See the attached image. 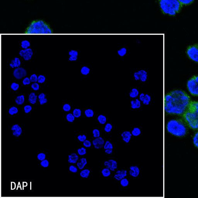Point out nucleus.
<instances>
[{"instance_id": "obj_46", "label": "nucleus", "mask_w": 198, "mask_h": 198, "mask_svg": "<svg viewBox=\"0 0 198 198\" xmlns=\"http://www.w3.org/2000/svg\"><path fill=\"white\" fill-rule=\"evenodd\" d=\"M63 109L64 111L68 112L70 111L71 109V107L69 104H65L63 106Z\"/></svg>"}, {"instance_id": "obj_48", "label": "nucleus", "mask_w": 198, "mask_h": 198, "mask_svg": "<svg viewBox=\"0 0 198 198\" xmlns=\"http://www.w3.org/2000/svg\"><path fill=\"white\" fill-rule=\"evenodd\" d=\"M69 54L70 56H77L78 52L77 50H71L69 52Z\"/></svg>"}, {"instance_id": "obj_43", "label": "nucleus", "mask_w": 198, "mask_h": 198, "mask_svg": "<svg viewBox=\"0 0 198 198\" xmlns=\"http://www.w3.org/2000/svg\"><path fill=\"white\" fill-rule=\"evenodd\" d=\"M181 4L188 5L192 2L194 0H178Z\"/></svg>"}, {"instance_id": "obj_56", "label": "nucleus", "mask_w": 198, "mask_h": 198, "mask_svg": "<svg viewBox=\"0 0 198 198\" xmlns=\"http://www.w3.org/2000/svg\"><path fill=\"white\" fill-rule=\"evenodd\" d=\"M134 76L135 80L136 81H138V80H140V76L138 72H135L134 74Z\"/></svg>"}, {"instance_id": "obj_21", "label": "nucleus", "mask_w": 198, "mask_h": 198, "mask_svg": "<svg viewBox=\"0 0 198 198\" xmlns=\"http://www.w3.org/2000/svg\"><path fill=\"white\" fill-rule=\"evenodd\" d=\"M139 95L138 90L136 88H134L132 89L129 93L130 97L131 98H136Z\"/></svg>"}, {"instance_id": "obj_20", "label": "nucleus", "mask_w": 198, "mask_h": 198, "mask_svg": "<svg viewBox=\"0 0 198 198\" xmlns=\"http://www.w3.org/2000/svg\"><path fill=\"white\" fill-rule=\"evenodd\" d=\"M80 161H81V162H77V165L79 169H82L84 168L85 166L87 164V160L84 158H82L81 159Z\"/></svg>"}, {"instance_id": "obj_23", "label": "nucleus", "mask_w": 198, "mask_h": 198, "mask_svg": "<svg viewBox=\"0 0 198 198\" xmlns=\"http://www.w3.org/2000/svg\"><path fill=\"white\" fill-rule=\"evenodd\" d=\"M90 69L87 66H83L81 68V72L82 75H86L89 73Z\"/></svg>"}, {"instance_id": "obj_35", "label": "nucleus", "mask_w": 198, "mask_h": 198, "mask_svg": "<svg viewBox=\"0 0 198 198\" xmlns=\"http://www.w3.org/2000/svg\"><path fill=\"white\" fill-rule=\"evenodd\" d=\"M75 116L71 114H68L66 116V119L68 122H73L75 120Z\"/></svg>"}, {"instance_id": "obj_27", "label": "nucleus", "mask_w": 198, "mask_h": 198, "mask_svg": "<svg viewBox=\"0 0 198 198\" xmlns=\"http://www.w3.org/2000/svg\"><path fill=\"white\" fill-rule=\"evenodd\" d=\"M151 101V97L150 95L148 94H146L145 95L143 101H142L143 104L145 105H148L149 104L150 102Z\"/></svg>"}, {"instance_id": "obj_44", "label": "nucleus", "mask_w": 198, "mask_h": 198, "mask_svg": "<svg viewBox=\"0 0 198 198\" xmlns=\"http://www.w3.org/2000/svg\"><path fill=\"white\" fill-rule=\"evenodd\" d=\"M41 165L42 167H44V168H47L49 166V161L47 160H43L41 162Z\"/></svg>"}, {"instance_id": "obj_42", "label": "nucleus", "mask_w": 198, "mask_h": 198, "mask_svg": "<svg viewBox=\"0 0 198 198\" xmlns=\"http://www.w3.org/2000/svg\"><path fill=\"white\" fill-rule=\"evenodd\" d=\"M112 127V125L110 123H107L105 127V130L107 132H109L111 131Z\"/></svg>"}, {"instance_id": "obj_32", "label": "nucleus", "mask_w": 198, "mask_h": 198, "mask_svg": "<svg viewBox=\"0 0 198 198\" xmlns=\"http://www.w3.org/2000/svg\"><path fill=\"white\" fill-rule=\"evenodd\" d=\"M132 134L134 136H137L141 134V130L140 128L136 127L132 131Z\"/></svg>"}, {"instance_id": "obj_13", "label": "nucleus", "mask_w": 198, "mask_h": 198, "mask_svg": "<svg viewBox=\"0 0 198 198\" xmlns=\"http://www.w3.org/2000/svg\"><path fill=\"white\" fill-rule=\"evenodd\" d=\"M130 169L129 171L130 174L132 176L137 177L139 174V169L137 166H131L130 168Z\"/></svg>"}, {"instance_id": "obj_11", "label": "nucleus", "mask_w": 198, "mask_h": 198, "mask_svg": "<svg viewBox=\"0 0 198 198\" xmlns=\"http://www.w3.org/2000/svg\"><path fill=\"white\" fill-rule=\"evenodd\" d=\"M92 142L95 148L99 149L102 148L105 143V141L102 137H98L93 140Z\"/></svg>"}, {"instance_id": "obj_58", "label": "nucleus", "mask_w": 198, "mask_h": 198, "mask_svg": "<svg viewBox=\"0 0 198 198\" xmlns=\"http://www.w3.org/2000/svg\"><path fill=\"white\" fill-rule=\"evenodd\" d=\"M40 104L41 105H43L47 103V102L48 100L47 99V98H44L42 99V100H39Z\"/></svg>"}, {"instance_id": "obj_10", "label": "nucleus", "mask_w": 198, "mask_h": 198, "mask_svg": "<svg viewBox=\"0 0 198 198\" xmlns=\"http://www.w3.org/2000/svg\"><path fill=\"white\" fill-rule=\"evenodd\" d=\"M105 166L109 168L110 170L114 171L117 168V163L116 161L113 160H110L104 162Z\"/></svg>"}, {"instance_id": "obj_5", "label": "nucleus", "mask_w": 198, "mask_h": 198, "mask_svg": "<svg viewBox=\"0 0 198 198\" xmlns=\"http://www.w3.org/2000/svg\"><path fill=\"white\" fill-rule=\"evenodd\" d=\"M25 33L47 34L52 33V31L47 24L42 20L33 22L27 28Z\"/></svg>"}, {"instance_id": "obj_47", "label": "nucleus", "mask_w": 198, "mask_h": 198, "mask_svg": "<svg viewBox=\"0 0 198 198\" xmlns=\"http://www.w3.org/2000/svg\"><path fill=\"white\" fill-rule=\"evenodd\" d=\"M46 157V155L44 153H40L38 155L37 158L38 160L40 161H43V160H45Z\"/></svg>"}, {"instance_id": "obj_54", "label": "nucleus", "mask_w": 198, "mask_h": 198, "mask_svg": "<svg viewBox=\"0 0 198 198\" xmlns=\"http://www.w3.org/2000/svg\"><path fill=\"white\" fill-rule=\"evenodd\" d=\"M83 145L85 147H86V148H89V147L91 146V144L90 141L86 140L84 142Z\"/></svg>"}, {"instance_id": "obj_26", "label": "nucleus", "mask_w": 198, "mask_h": 198, "mask_svg": "<svg viewBox=\"0 0 198 198\" xmlns=\"http://www.w3.org/2000/svg\"><path fill=\"white\" fill-rule=\"evenodd\" d=\"M127 52V49L126 48L123 47L118 50V54L121 57H123L126 55Z\"/></svg>"}, {"instance_id": "obj_55", "label": "nucleus", "mask_w": 198, "mask_h": 198, "mask_svg": "<svg viewBox=\"0 0 198 198\" xmlns=\"http://www.w3.org/2000/svg\"><path fill=\"white\" fill-rule=\"evenodd\" d=\"M69 170L72 172L76 173L77 172V169L74 166L71 165L69 167Z\"/></svg>"}, {"instance_id": "obj_25", "label": "nucleus", "mask_w": 198, "mask_h": 198, "mask_svg": "<svg viewBox=\"0 0 198 198\" xmlns=\"http://www.w3.org/2000/svg\"><path fill=\"white\" fill-rule=\"evenodd\" d=\"M30 46V43L29 41L25 40L22 41L21 42V47L23 49H28L29 47Z\"/></svg>"}, {"instance_id": "obj_3", "label": "nucleus", "mask_w": 198, "mask_h": 198, "mask_svg": "<svg viewBox=\"0 0 198 198\" xmlns=\"http://www.w3.org/2000/svg\"><path fill=\"white\" fill-rule=\"evenodd\" d=\"M160 8L163 13L174 16L181 9V4L178 0H159Z\"/></svg>"}, {"instance_id": "obj_9", "label": "nucleus", "mask_w": 198, "mask_h": 198, "mask_svg": "<svg viewBox=\"0 0 198 198\" xmlns=\"http://www.w3.org/2000/svg\"><path fill=\"white\" fill-rule=\"evenodd\" d=\"M27 71L23 68H17L13 72L14 77L17 79H20L27 75Z\"/></svg>"}, {"instance_id": "obj_29", "label": "nucleus", "mask_w": 198, "mask_h": 198, "mask_svg": "<svg viewBox=\"0 0 198 198\" xmlns=\"http://www.w3.org/2000/svg\"><path fill=\"white\" fill-rule=\"evenodd\" d=\"M85 114L87 117H92L94 116V113L92 109H86L84 112Z\"/></svg>"}, {"instance_id": "obj_24", "label": "nucleus", "mask_w": 198, "mask_h": 198, "mask_svg": "<svg viewBox=\"0 0 198 198\" xmlns=\"http://www.w3.org/2000/svg\"><path fill=\"white\" fill-rule=\"evenodd\" d=\"M90 171L88 169H84L82 170L80 173V176L82 178H87L89 176Z\"/></svg>"}, {"instance_id": "obj_34", "label": "nucleus", "mask_w": 198, "mask_h": 198, "mask_svg": "<svg viewBox=\"0 0 198 198\" xmlns=\"http://www.w3.org/2000/svg\"><path fill=\"white\" fill-rule=\"evenodd\" d=\"M193 142L194 146L198 148V132L194 135L193 139Z\"/></svg>"}, {"instance_id": "obj_1", "label": "nucleus", "mask_w": 198, "mask_h": 198, "mask_svg": "<svg viewBox=\"0 0 198 198\" xmlns=\"http://www.w3.org/2000/svg\"><path fill=\"white\" fill-rule=\"evenodd\" d=\"M190 101L189 96L184 91L173 90L165 96V111L168 114L182 115Z\"/></svg>"}, {"instance_id": "obj_8", "label": "nucleus", "mask_w": 198, "mask_h": 198, "mask_svg": "<svg viewBox=\"0 0 198 198\" xmlns=\"http://www.w3.org/2000/svg\"><path fill=\"white\" fill-rule=\"evenodd\" d=\"M19 54L20 56L23 57L25 61H28L31 59L33 55V52L31 49L28 48L20 51Z\"/></svg>"}, {"instance_id": "obj_62", "label": "nucleus", "mask_w": 198, "mask_h": 198, "mask_svg": "<svg viewBox=\"0 0 198 198\" xmlns=\"http://www.w3.org/2000/svg\"><path fill=\"white\" fill-rule=\"evenodd\" d=\"M112 149H105V152L108 154H112Z\"/></svg>"}, {"instance_id": "obj_31", "label": "nucleus", "mask_w": 198, "mask_h": 198, "mask_svg": "<svg viewBox=\"0 0 198 198\" xmlns=\"http://www.w3.org/2000/svg\"><path fill=\"white\" fill-rule=\"evenodd\" d=\"M18 112V108L17 107H13L9 109V113L10 115H14V114H17Z\"/></svg>"}, {"instance_id": "obj_17", "label": "nucleus", "mask_w": 198, "mask_h": 198, "mask_svg": "<svg viewBox=\"0 0 198 198\" xmlns=\"http://www.w3.org/2000/svg\"><path fill=\"white\" fill-rule=\"evenodd\" d=\"M131 107L133 109H138L141 107V102L138 99L130 101Z\"/></svg>"}, {"instance_id": "obj_22", "label": "nucleus", "mask_w": 198, "mask_h": 198, "mask_svg": "<svg viewBox=\"0 0 198 198\" xmlns=\"http://www.w3.org/2000/svg\"><path fill=\"white\" fill-rule=\"evenodd\" d=\"M25 98L24 95H22L17 96L15 100V102L18 105H23L24 102Z\"/></svg>"}, {"instance_id": "obj_19", "label": "nucleus", "mask_w": 198, "mask_h": 198, "mask_svg": "<svg viewBox=\"0 0 198 198\" xmlns=\"http://www.w3.org/2000/svg\"><path fill=\"white\" fill-rule=\"evenodd\" d=\"M37 99V96L35 95V93L32 92L29 95L28 100L30 103L33 105L36 103Z\"/></svg>"}, {"instance_id": "obj_30", "label": "nucleus", "mask_w": 198, "mask_h": 198, "mask_svg": "<svg viewBox=\"0 0 198 198\" xmlns=\"http://www.w3.org/2000/svg\"><path fill=\"white\" fill-rule=\"evenodd\" d=\"M101 173L104 176L107 177L109 176L111 174L110 169L108 168H104L101 171Z\"/></svg>"}, {"instance_id": "obj_12", "label": "nucleus", "mask_w": 198, "mask_h": 198, "mask_svg": "<svg viewBox=\"0 0 198 198\" xmlns=\"http://www.w3.org/2000/svg\"><path fill=\"white\" fill-rule=\"evenodd\" d=\"M11 130L13 131V135L16 137H19L22 132V128L17 124L13 125L11 128Z\"/></svg>"}, {"instance_id": "obj_6", "label": "nucleus", "mask_w": 198, "mask_h": 198, "mask_svg": "<svg viewBox=\"0 0 198 198\" xmlns=\"http://www.w3.org/2000/svg\"><path fill=\"white\" fill-rule=\"evenodd\" d=\"M187 87L191 95L198 96V75L193 76L187 81Z\"/></svg>"}, {"instance_id": "obj_33", "label": "nucleus", "mask_w": 198, "mask_h": 198, "mask_svg": "<svg viewBox=\"0 0 198 198\" xmlns=\"http://www.w3.org/2000/svg\"><path fill=\"white\" fill-rule=\"evenodd\" d=\"M73 115L76 118L79 117L81 115V111L79 109H74L73 112Z\"/></svg>"}, {"instance_id": "obj_51", "label": "nucleus", "mask_w": 198, "mask_h": 198, "mask_svg": "<svg viewBox=\"0 0 198 198\" xmlns=\"http://www.w3.org/2000/svg\"><path fill=\"white\" fill-rule=\"evenodd\" d=\"M31 82L30 78L29 79L28 77L25 78L23 81V84L25 86L30 84Z\"/></svg>"}, {"instance_id": "obj_45", "label": "nucleus", "mask_w": 198, "mask_h": 198, "mask_svg": "<svg viewBox=\"0 0 198 198\" xmlns=\"http://www.w3.org/2000/svg\"><path fill=\"white\" fill-rule=\"evenodd\" d=\"M32 107L31 106L29 105H26L24 106V109L25 113L26 114H28L32 110Z\"/></svg>"}, {"instance_id": "obj_49", "label": "nucleus", "mask_w": 198, "mask_h": 198, "mask_svg": "<svg viewBox=\"0 0 198 198\" xmlns=\"http://www.w3.org/2000/svg\"><path fill=\"white\" fill-rule=\"evenodd\" d=\"M93 134L94 137L97 138L100 137V132L98 129H95L93 131Z\"/></svg>"}, {"instance_id": "obj_14", "label": "nucleus", "mask_w": 198, "mask_h": 198, "mask_svg": "<svg viewBox=\"0 0 198 198\" xmlns=\"http://www.w3.org/2000/svg\"><path fill=\"white\" fill-rule=\"evenodd\" d=\"M20 60L18 57H15L14 60H12L11 63L9 64L10 68H19L21 66Z\"/></svg>"}, {"instance_id": "obj_59", "label": "nucleus", "mask_w": 198, "mask_h": 198, "mask_svg": "<svg viewBox=\"0 0 198 198\" xmlns=\"http://www.w3.org/2000/svg\"><path fill=\"white\" fill-rule=\"evenodd\" d=\"M46 95L43 93H41L38 96V99L39 100H42V99H43L45 98Z\"/></svg>"}, {"instance_id": "obj_28", "label": "nucleus", "mask_w": 198, "mask_h": 198, "mask_svg": "<svg viewBox=\"0 0 198 198\" xmlns=\"http://www.w3.org/2000/svg\"><path fill=\"white\" fill-rule=\"evenodd\" d=\"M98 120L101 124H104L107 122V118L104 115H100L98 117Z\"/></svg>"}, {"instance_id": "obj_40", "label": "nucleus", "mask_w": 198, "mask_h": 198, "mask_svg": "<svg viewBox=\"0 0 198 198\" xmlns=\"http://www.w3.org/2000/svg\"><path fill=\"white\" fill-rule=\"evenodd\" d=\"M30 79L31 82H36L38 80V77L36 74H33L30 76Z\"/></svg>"}, {"instance_id": "obj_38", "label": "nucleus", "mask_w": 198, "mask_h": 198, "mask_svg": "<svg viewBox=\"0 0 198 198\" xmlns=\"http://www.w3.org/2000/svg\"><path fill=\"white\" fill-rule=\"evenodd\" d=\"M121 184L123 187H127L129 184V181L127 179L123 178L121 180Z\"/></svg>"}, {"instance_id": "obj_60", "label": "nucleus", "mask_w": 198, "mask_h": 198, "mask_svg": "<svg viewBox=\"0 0 198 198\" xmlns=\"http://www.w3.org/2000/svg\"><path fill=\"white\" fill-rule=\"evenodd\" d=\"M77 59V56H70L69 58V61H75Z\"/></svg>"}, {"instance_id": "obj_39", "label": "nucleus", "mask_w": 198, "mask_h": 198, "mask_svg": "<svg viewBox=\"0 0 198 198\" xmlns=\"http://www.w3.org/2000/svg\"><path fill=\"white\" fill-rule=\"evenodd\" d=\"M77 152L79 155H84L86 153V148H79L77 150Z\"/></svg>"}, {"instance_id": "obj_37", "label": "nucleus", "mask_w": 198, "mask_h": 198, "mask_svg": "<svg viewBox=\"0 0 198 198\" xmlns=\"http://www.w3.org/2000/svg\"><path fill=\"white\" fill-rule=\"evenodd\" d=\"M19 87V84L16 83V82H13L11 84V86H10V88H11V89H13L14 91H16L18 90Z\"/></svg>"}, {"instance_id": "obj_18", "label": "nucleus", "mask_w": 198, "mask_h": 198, "mask_svg": "<svg viewBox=\"0 0 198 198\" xmlns=\"http://www.w3.org/2000/svg\"><path fill=\"white\" fill-rule=\"evenodd\" d=\"M79 159V156L75 153H72L69 155L68 162L69 163H75Z\"/></svg>"}, {"instance_id": "obj_4", "label": "nucleus", "mask_w": 198, "mask_h": 198, "mask_svg": "<svg viewBox=\"0 0 198 198\" xmlns=\"http://www.w3.org/2000/svg\"><path fill=\"white\" fill-rule=\"evenodd\" d=\"M167 131L174 136L178 137L184 136L187 134V128L181 121L177 120H171L167 123Z\"/></svg>"}, {"instance_id": "obj_52", "label": "nucleus", "mask_w": 198, "mask_h": 198, "mask_svg": "<svg viewBox=\"0 0 198 198\" xmlns=\"http://www.w3.org/2000/svg\"><path fill=\"white\" fill-rule=\"evenodd\" d=\"M116 173L121 174L123 178H124L127 176V171L126 170H118L116 172Z\"/></svg>"}, {"instance_id": "obj_15", "label": "nucleus", "mask_w": 198, "mask_h": 198, "mask_svg": "<svg viewBox=\"0 0 198 198\" xmlns=\"http://www.w3.org/2000/svg\"><path fill=\"white\" fill-rule=\"evenodd\" d=\"M121 136L122 137L123 141L127 143L130 141L132 134L129 131H125L121 134Z\"/></svg>"}, {"instance_id": "obj_57", "label": "nucleus", "mask_w": 198, "mask_h": 198, "mask_svg": "<svg viewBox=\"0 0 198 198\" xmlns=\"http://www.w3.org/2000/svg\"><path fill=\"white\" fill-rule=\"evenodd\" d=\"M114 178L117 180H121L122 178H123L121 174H119V173H117V174H115V176H114Z\"/></svg>"}, {"instance_id": "obj_36", "label": "nucleus", "mask_w": 198, "mask_h": 198, "mask_svg": "<svg viewBox=\"0 0 198 198\" xmlns=\"http://www.w3.org/2000/svg\"><path fill=\"white\" fill-rule=\"evenodd\" d=\"M105 149H113V146L112 144L109 141H107L104 147Z\"/></svg>"}, {"instance_id": "obj_61", "label": "nucleus", "mask_w": 198, "mask_h": 198, "mask_svg": "<svg viewBox=\"0 0 198 198\" xmlns=\"http://www.w3.org/2000/svg\"><path fill=\"white\" fill-rule=\"evenodd\" d=\"M145 95L144 93H142L140 94L139 96L140 100V101H142H142H143L144 99Z\"/></svg>"}, {"instance_id": "obj_2", "label": "nucleus", "mask_w": 198, "mask_h": 198, "mask_svg": "<svg viewBox=\"0 0 198 198\" xmlns=\"http://www.w3.org/2000/svg\"><path fill=\"white\" fill-rule=\"evenodd\" d=\"M182 116L190 128L193 130H198V101H191Z\"/></svg>"}, {"instance_id": "obj_50", "label": "nucleus", "mask_w": 198, "mask_h": 198, "mask_svg": "<svg viewBox=\"0 0 198 198\" xmlns=\"http://www.w3.org/2000/svg\"><path fill=\"white\" fill-rule=\"evenodd\" d=\"M31 87L34 90L37 91L39 89L40 86L38 83L35 82L32 84Z\"/></svg>"}, {"instance_id": "obj_53", "label": "nucleus", "mask_w": 198, "mask_h": 198, "mask_svg": "<svg viewBox=\"0 0 198 198\" xmlns=\"http://www.w3.org/2000/svg\"><path fill=\"white\" fill-rule=\"evenodd\" d=\"M78 139L79 141H81V142H84L86 139V136L85 135H79L78 136Z\"/></svg>"}, {"instance_id": "obj_7", "label": "nucleus", "mask_w": 198, "mask_h": 198, "mask_svg": "<svg viewBox=\"0 0 198 198\" xmlns=\"http://www.w3.org/2000/svg\"><path fill=\"white\" fill-rule=\"evenodd\" d=\"M187 54L191 59L194 62H198V44L188 47Z\"/></svg>"}, {"instance_id": "obj_16", "label": "nucleus", "mask_w": 198, "mask_h": 198, "mask_svg": "<svg viewBox=\"0 0 198 198\" xmlns=\"http://www.w3.org/2000/svg\"><path fill=\"white\" fill-rule=\"evenodd\" d=\"M139 74L140 80L142 82H145L148 79V73L144 70H141L138 71Z\"/></svg>"}, {"instance_id": "obj_41", "label": "nucleus", "mask_w": 198, "mask_h": 198, "mask_svg": "<svg viewBox=\"0 0 198 198\" xmlns=\"http://www.w3.org/2000/svg\"><path fill=\"white\" fill-rule=\"evenodd\" d=\"M45 77L43 75H39L38 82L39 83H43L45 81Z\"/></svg>"}]
</instances>
